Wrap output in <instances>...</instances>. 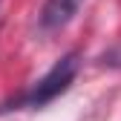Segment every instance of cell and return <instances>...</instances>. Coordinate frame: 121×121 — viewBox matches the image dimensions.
I'll return each mask as SVG.
<instances>
[{
    "mask_svg": "<svg viewBox=\"0 0 121 121\" xmlns=\"http://www.w3.org/2000/svg\"><path fill=\"white\" fill-rule=\"evenodd\" d=\"M98 66H107V69H121V43L110 46L107 52L98 55Z\"/></svg>",
    "mask_w": 121,
    "mask_h": 121,
    "instance_id": "3957f363",
    "label": "cell"
},
{
    "mask_svg": "<svg viewBox=\"0 0 121 121\" xmlns=\"http://www.w3.org/2000/svg\"><path fill=\"white\" fill-rule=\"evenodd\" d=\"M81 6H84V0H46L38 12V29L43 35L60 32L64 26H69L75 20Z\"/></svg>",
    "mask_w": 121,
    "mask_h": 121,
    "instance_id": "7a4b0ae2",
    "label": "cell"
},
{
    "mask_svg": "<svg viewBox=\"0 0 121 121\" xmlns=\"http://www.w3.org/2000/svg\"><path fill=\"white\" fill-rule=\"evenodd\" d=\"M0 3H3V0H0Z\"/></svg>",
    "mask_w": 121,
    "mask_h": 121,
    "instance_id": "277c9868",
    "label": "cell"
},
{
    "mask_svg": "<svg viewBox=\"0 0 121 121\" xmlns=\"http://www.w3.org/2000/svg\"><path fill=\"white\" fill-rule=\"evenodd\" d=\"M78 69H81V55L78 52L60 55L46 75H40L32 86H26L23 92L12 95L9 101L0 104V115H9V112H17V110H40L46 104H52L55 98H60L72 86Z\"/></svg>",
    "mask_w": 121,
    "mask_h": 121,
    "instance_id": "6da1fadb",
    "label": "cell"
}]
</instances>
